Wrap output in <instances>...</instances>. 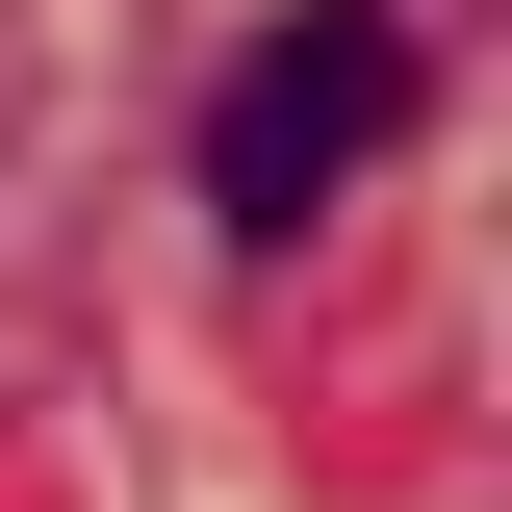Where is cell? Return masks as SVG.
<instances>
[{
  "mask_svg": "<svg viewBox=\"0 0 512 512\" xmlns=\"http://www.w3.org/2000/svg\"><path fill=\"white\" fill-rule=\"evenodd\" d=\"M410 128V0H282L231 77H205V231H308V205H359V154Z\"/></svg>",
  "mask_w": 512,
  "mask_h": 512,
  "instance_id": "6da1fadb",
  "label": "cell"
}]
</instances>
